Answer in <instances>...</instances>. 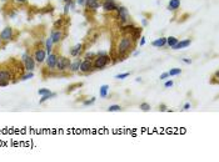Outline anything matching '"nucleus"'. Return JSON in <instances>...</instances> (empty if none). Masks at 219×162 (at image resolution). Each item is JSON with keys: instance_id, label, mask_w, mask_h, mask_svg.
Listing matches in <instances>:
<instances>
[{"instance_id": "nucleus-1", "label": "nucleus", "mask_w": 219, "mask_h": 162, "mask_svg": "<svg viewBox=\"0 0 219 162\" xmlns=\"http://www.w3.org/2000/svg\"><path fill=\"white\" fill-rule=\"evenodd\" d=\"M133 44H134V41L132 40L130 35H124V36L120 39L119 44H118L117 54L118 55H126V52L133 47Z\"/></svg>"}, {"instance_id": "nucleus-2", "label": "nucleus", "mask_w": 219, "mask_h": 162, "mask_svg": "<svg viewBox=\"0 0 219 162\" xmlns=\"http://www.w3.org/2000/svg\"><path fill=\"white\" fill-rule=\"evenodd\" d=\"M110 62V57L107 55H96V57H94V62H93V66H94V70H103L107 65Z\"/></svg>"}, {"instance_id": "nucleus-3", "label": "nucleus", "mask_w": 219, "mask_h": 162, "mask_svg": "<svg viewBox=\"0 0 219 162\" xmlns=\"http://www.w3.org/2000/svg\"><path fill=\"white\" fill-rule=\"evenodd\" d=\"M21 61L24 62V66H25V70H26V71H33V70L35 69V60H34V57L30 56V55H28L26 52L23 54Z\"/></svg>"}, {"instance_id": "nucleus-4", "label": "nucleus", "mask_w": 219, "mask_h": 162, "mask_svg": "<svg viewBox=\"0 0 219 162\" xmlns=\"http://www.w3.org/2000/svg\"><path fill=\"white\" fill-rule=\"evenodd\" d=\"M11 80V73L9 70H0V86H8Z\"/></svg>"}, {"instance_id": "nucleus-5", "label": "nucleus", "mask_w": 219, "mask_h": 162, "mask_svg": "<svg viewBox=\"0 0 219 162\" xmlns=\"http://www.w3.org/2000/svg\"><path fill=\"white\" fill-rule=\"evenodd\" d=\"M70 64H71V61H70L68 57H58V61H57V66L55 68L59 71H64V70L70 68Z\"/></svg>"}, {"instance_id": "nucleus-6", "label": "nucleus", "mask_w": 219, "mask_h": 162, "mask_svg": "<svg viewBox=\"0 0 219 162\" xmlns=\"http://www.w3.org/2000/svg\"><path fill=\"white\" fill-rule=\"evenodd\" d=\"M115 11L118 13L117 19H119L120 23H126V21H128V19H129V13H128V9H126V8H124V7H118Z\"/></svg>"}, {"instance_id": "nucleus-7", "label": "nucleus", "mask_w": 219, "mask_h": 162, "mask_svg": "<svg viewBox=\"0 0 219 162\" xmlns=\"http://www.w3.org/2000/svg\"><path fill=\"white\" fill-rule=\"evenodd\" d=\"M79 70H80L82 73H84V74H87V73H90V71H93V70H94V66H93L92 60H88V59L83 60V61L80 62V68H79Z\"/></svg>"}, {"instance_id": "nucleus-8", "label": "nucleus", "mask_w": 219, "mask_h": 162, "mask_svg": "<svg viewBox=\"0 0 219 162\" xmlns=\"http://www.w3.org/2000/svg\"><path fill=\"white\" fill-rule=\"evenodd\" d=\"M34 60L35 62H44L46 60V51L44 49H36L35 52H34Z\"/></svg>"}, {"instance_id": "nucleus-9", "label": "nucleus", "mask_w": 219, "mask_h": 162, "mask_svg": "<svg viewBox=\"0 0 219 162\" xmlns=\"http://www.w3.org/2000/svg\"><path fill=\"white\" fill-rule=\"evenodd\" d=\"M0 38H1V40L4 41H10L13 40L14 38V31L11 28H5L1 33H0Z\"/></svg>"}, {"instance_id": "nucleus-10", "label": "nucleus", "mask_w": 219, "mask_h": 162, "mask_svg": "<svg viewBox=\"0 0 219 162\" xmlns=\"http://www.w3.org/2000/svg\"><path fill=\"white\" fill-rule=\"evenodd\" d=\"M50 38H51L54 44H58V43H60V41L63 40L64 34H63L62 30H55V29H54V30H51V33H50Z\"/></svg>"}, {"instance_id": "nucleus-11", "label": "nucleus", "mask_w": 219, "mask_h": 162, "mask_svg": "<svg viewBox=\"0 0 219 162\" xmlns=\"http://www.w3.org/2000/svg\"><path fill=\"white\" fill-rule=\"evenodd\" d=\"M117 8H118V5L115 4L114 0H104V3H103L104 11H115Z\"/></svg>"}, {"instance_id": "nucleus-12", "label": "nucleus", "mask_w": 219, "mask_h": 162, "mask_svg": "<svg viewBox=\"0 0 219 162\" xmlns=\"http://www.w3.org/2000/svg\"><path fill=\"white\" fill-rule=\"evenodd\" d=\"M57 61H58V56L55 54H49L46 57V64H48V68L49 69H54L57 66Z\"/></svg>"}, {"instance_id": "nucleus-13", "label": "nucleus", "mask_w": 219, "mask_h": 162, "mask_svg": "<svg viewBox=\"0 0 219 162\" xmlns=\"http://www.w3.org/2000/svg\"><path fill=\"white\" fill-rule=\"evenodd\" d=\"M190 43H192V41H190V39H185V40H180V41L178 40V43L175 44V45L172 47V49H173V50L184 49V47H188V46H189V45H190Z\"/></svg>"}, {"instance_id": "nucleus-14", "label": "nucleus", "mask_w": 219, "mask_h": 162, "mask_svg": "<svg viewBox=\"0 0 219 162\" xmlns=\"http://www.w3.org/2000/svg\"><path fill=\"white\" fill-rule=\"evenodd\" d=\"M83 47H84L83 44H76L74 47H71V49H70V55H71L73 57L80 56V54L83 52Z\"/></svg>"}, {"instance_id": "nucleus-15", "label": "nucleus", "mask_w": 219, "mask_h": 162, "mask_svg": "<svg viewBox=\"0 0 219 162\" xmlns=\"http://www.w3.org/2000/svg\"><path fill=\"white\" fill-rule=\"evenodd\" d=\"M85 7L89 10H96L100 7V3H99V0H87L85 1Z\"/></svg>"}, {"instance_id": "nucleus-16", "label": "nucleus", "mask_w": 219, "mask_h": 162, "mask_svg": "<svg viewBox=\"0 0 219 162\" xmlns=\"http://www.w3.org/2000/svg\"><path fill=\"white\" fill-rule=\"evenodd\" d=\"M154 47H164L167 45V38H159V39H155L153 43H151Z\"/></svg>"}, {"instance_id": "nucleus-17", "label": "nucleus", "mask_w": 219, "mask_h": 162, "mask_svg": "<svg viewBox=\"0 0 219 162\" xmlns=\"http://www.w3.org/2000/svg\"><path fill=\"white\" fill-rule=\"evenodd\" d=\"M140 34H142V29H139V28H134L133 29V31L130 33V38H132V40L135 41L138 40V39H140Z\"/></svg>"}, {"instance_id": "nucleus-18", "label": "nucleus", "mask_w": 219, "mask_h": 162, "mask_svg": "<svg viewBox=\"0 0 219 162\" xmlns=\"http://www.w3.org/2000/svg\"><path fill=\"white\" fill-rule=\"evenodd\" d=\"M179 7H180V0H170L168 4V10L175 11L177 9H179Z\"/></svg>"}, {"instance_id": "nucleus-19", "label": "nucleus", "mask_w": 219, "mask_h": 162, "mask_svg": "<svg viewBox=\"0 0 219 162\" xmlns=\"http://www.w3.org/2000/svg\"><path fill=\"white\" fill-rule=\"evenodd\" d=\"M108 91H109V85H101L99 89V95L101 99H105L108 96Z\"/></svg>"}, {"instance_id": "nucleus-20", "label": "nucleus", "mask_w": 219, "mask_h": 162, "mask_svg": "<svg viewBox=\"0 0 219 162\" xmlns=\"http://www.w3.org/2000/svg\"><path fill=\"white\" fill-rule=\"evenodd\" d=\"M80 62H82L80 59H75V61H73V62L70 64V70L73 71V73H75V71H79V68H80Z\"/></svg>"}, {"instance_id": "nucleus-21", "label": "nucleus", "mask_w": 219, "mask_h": 162, "mask_svg": "<svg viewBox=\"0 0 219 162\" xmlns=\"http://www.w3.org/2000/svg\"><path fill=\"white\" fill-rule=\"evenodd\" d=\"M53 40H51V38H49V39H46V43H45V51H46V54L49 55V54H51V50H53Z\"/></svg>"}, {"instance_id": "nucleus-22", "label": "nucleus", "mask_w": 219, "mask_h": 162, "mask_svg": "<svg viewBox=\"0 0 219 162\" xmlns=\"http://www.w3.org/2000/svg\"><path fill=\"white\" fill-rule=\"evenodd\" d=\"M55 96H57V94H54V92H50V94H46L44 96H41V99L39 100V104H44L45 101H48V100L51 99V97H55Z\"/></svg>"}, {"instance_id": "nucleus-23", "label": "nucleus", "mask_w": 219, "mask_h": 162, "mask_svg": "<svg viewBox=\"0 0 219 162\" xmlns=\"http://www.w3.org/2000/svg\"><path fill=\"white\" fill-rule=\"evenodd\" d=\"M177 43H178V39L175 38V36H169V38H167V45H168L169 47H173Z\"/></svg>"}, {"instance_id": "nucleus-24", "label": "nucleus", "mask_w": 219, "mask_h": 162, "mask_svg": "<svg viewBox=\"0 0 219 162\" xmlns=\"http://www.w3.org/2000/svg\"><path fill=\"white\" fill-rule=\"evenodd\" d=\"M33 77H34L33 71H28L26 74H24V75H21V76H20V80L26 81V80H29V79H33Z\"/></svg>"}, {"instance_id": "nucleus-25", "label": "nucleus", "mask_w": 219, "mask_h": 162, "mask_svg": "<svg viewBox=\"0 0 219 162\" xmlns=\"http://www.w3.org/2000/svg\"><path fill=\"white\" fill-rule=\"evenodd\" d=\"M182 74V69H170V71H168V75L169 76H177V75H180Z\"/></svg>"}, {"instance_id": "nucleus-26", "label": "nucleus", "mask_w": 219, "mask_h": 162, "mask_svg": "<svg viewBox=\"0 0 219 162\" xmlns=\"http://www.w3.org/2000/svg\"><path fill=\"white\" fill-rule=\"evenodd\" d=\"M120 110H121V107L119 105H112V106L108 107V111L109 112H115V111H120Z\"/></svg>"}, {"instance_id": "nucleus-27", "label": "nucleus", "mask_w": 219, "mask_h": 162, "mask_svg": "<svg viewBox=\"0 0 219 162\" xmlns=\"http://www.w3.org/2000/svg\"><path fill=\"white\" fill-rule=\"evenodd\" d=\"M140 110H142V111H144V112L150 111V105H149V104H147V102L140 104Z\"/></svg>"}, {"instance_id": "nucleus-28", "label": "nucleus", "mask_w": 219, "mask_h": 162, "mask_svg": "<svg viewBox=\"0 0 219 162\" xmlns=\"http://www.w3.org/2000/svg\"><path fill=\"white\" fill-rule=\"evenodd\" d=\"M38 94H39L40 96H44V95H46V94H50V90H49V89H39Z\"/></svg>"}, {"instance_id": "nucleus-29", "label": "nucleus", "mask_w": 219, "mask_h": 162, "mask_svg": "<svg viewBox=\"0 0 219 162\" xmlns=\"http://www.w3.org/2000/svg\"><path fill=\"white\" fill-rule=\"evenodd\" d=\"M130 74L129 73H124V74H119V75H117L115 76V79H118V80H123V79H125V77H128Z\"/></svg>"}, {"instance_id": "nucleus-30", "label": "nucleus", "mask_w": 219, "mask_h": 162, "mask_svg": "<svg viewBox=\"0 0 219 162\" xmlns=\"http://www.w3.org/2000/svg\"><path fill=\"white\" fill-rule=\"evenodd\" d=\"M95 102V97H92L90 100H87V101H84V106H89V105H93Z\"/></svg>"}, {"instance_id": "nucleus-31", "label": "nucleus", "mask_w": 219, "mask_h": 162, "mask_svg": "<svg viewBox=\"0 0 219 162\" xmlns=\"http://www.w3.org/2000/svg\"><path fill=\"white\" fill-rule=\"evenodd\" d=\"M173 85H174V82L172 80H169V81H167L165 84H164V86H165V87H172Z\"/></svg>"}, {"instance_id": "nucleus-32", "label": "nucleus", "mask_w": 219, "mask_h": 162, "mask_svg": "<svg viewBox=\"0 0 219 162\" xmlns=\"http://www.w3.org/2000/svg\"><path fill=\"white\" fill-rule=\"evenodd\" d=\"M69 9H70V3H69V4H65V7H64V13L68 14V13H69Z\"/></svg>"}, {"instance_id": "nucleus-33", "label": "nucleus", "mask_w": 219, "mask_h": 162, "mask_svg": "<svg viewBox=\"0 0 219 162\" xmlns=\"http://www.w3.org/2000/svg\"><path fill=\"white\" fill-rule=\"evenodd\" d=\"M95 56V54H93V52H88L87 55H85V59H88V60H90L92 57H94Z\"/></svg>"}, {"instance_id": "nucleus-34", "label": "nucleus", "mask_w": 219, "mask_h": 162, "mask_svg": "<svg viewBox=\"0 0 219 162\" xmlns=\"http://www.w3.org/2000/svg\"><path fill=\"white\" fill-rule=\"evenodd\" d=\"M85 1L87 0H76V4L80 5V7H85Z\"/></svg>"}, {"instance_id": "nucleus-35", "label": "nucleus", "mask_w": 219, "mask_h": 162, "mask_svg": "<svg viewBox=\"0 0 219 162\" xmlns=\"http://www.w3.org/2000/svg\"><path fill=\"white\" fill-rule=\"evenodd\" d=\"M167 77H169L168 73H164V74H162V75H160V77H159V79H160V80H165Z\"/></svg>"}, {"instance_id": "nucleus-36", "label": "nucleus", "mask_w": 219, "mask_h": 162, "mask_svg": "<svg viewBox=\"0 0 219 162\" xmlns=\"http://www.w3.org/2000/svg\"><path fill=\"white\" fill-rule=\"evenodd\" d=\"M189 109H190V104H189V102H187V104L183 106V110H184V111H188Z\"/></svg>"}, {"instance_id": "nucleus-37", "label": "nucleus", "mask_w": 219, "mask_h": 162, "mask_svg": "<svg viewBox=\"0 0 219 162\" xmlns=\"http://www.w3.org/2000/svg\"><path fill=\"white\" fill-rule=\"evenodd\" d=\"M139 44H140V46H144L145 45V38L144 36L140 38V43H139Z\"/></svg>"}, {"instance_id": "nucleus-38", "label": "nucleus", "mask_w": 219, "mask_h": 162, "mask_svg": "<svg viewBox=\"0 0 219 162\" xmlns=\"http://www.w3.org/2000/svg\"><path fill=\"white\" fill-rule=\"evenodd\" d=\"M183 61H184L185 64H192V60H190V59H183Z\"/></svg>"}, {"instance_id": "nucleus-39", "label": "nucleus", "mask_w": 219, "mask_h": 162, "mask_svg": "<svg viewBox=\"0 0 219 162\" xmlns=\"http://www.w3.org/2000/svg\"><path fill=\"white\" fill-rule=\"evenodd\" d=\"M142 23H143V26H147V25H148V20H147V19H143Z\"/></svg>"}, {"instance_id": "nucleus-40", "label": "nucleus", "mask_w": 219, "mask_h": 162, "mask_svg": "<svg viewBox=\"0 0 219 162\" xmlns=\"http://www.w3.org/2000/svg\"><path fill=\"white\" fill-rule=\"evenodd\" d=\"M16 3H19V4H25L26 3V0H15Z\"/></svg>"}, {"instance_id": "nucleus-41", "label": "nucleus", "mask_w": 219, "mask_h": 162, "mask_svg": "<svg viewBox=\"0 0 219 162\" xmlns=\"http://www.w3.org/2000/svg\"><path fill=\"white\" fill-rule=\"evenodd\" d=\"M96 55H107V52L105 51H98V52H96Z\"/></svg>"}, {"instance_id": "nucleus-42", "label": "nucleus", "mask_w": 219, "mask_h": 162, "mask_svg": "<svg viewBox=\"0 0 219 162\" xmlns=\"http://www.w3.org/2000/svg\"><path fill=\"white\" fill-rule=\"evenodd\" d=\"M160 110H162V111H165V110H167V109H165V106L162 105V106H160Z\"/></svg>"}, {"instance_id": "nucleus-43", "label": "nucleus", "mask_w": 219, "mask_h": 162, "mask_svg": "<svg viewBox=\"0 0 219 162\" xmlns=\"http://www.w3.org/2000/svg\"><path fill=\"white\" fill-rule=\"evenodd\" d=\"M64 1H65V4H69V3L73 1V0H64Z\"/></svg>"}]
</instances>
